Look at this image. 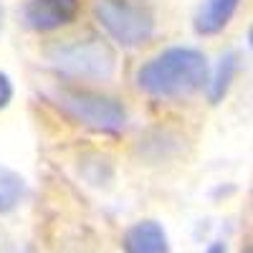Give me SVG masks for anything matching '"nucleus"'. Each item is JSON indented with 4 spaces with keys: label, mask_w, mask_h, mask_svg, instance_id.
Listing matches in <instances>:
<instances>
[{
    "label": "nucleus",
    "mask_w": 253,
    "mask_h": 253,
    "mask_svg": "<svg viewBox=\"0 0 253 253\" xmlns=\"http://www.w3.org/2000/svg\"><path fill=\"white\" fill-rule=\"evenodd\" d=\"M238 66H241L238 53L230 51V53H225V56L220 58L215 74L208 76V84H205V86H208V99L213 101V104L223 101V96L228 94L230 84H233V79H236V74H238Z\"/></svg>",
    "instance_id": "6e6552de"
},
{
    "label": "nucleus",
    "mask_w": 253,
    "mask_h": 253,
    "mask_svg": "<svg viewBox=\"0 0 253 253\" xmlns=\"http://www.w3.org/2000/svg\"><path fill=\"white\" fill-rule=\"evenodd\" d=\"M203 253H228V251H225V243H218V241H215V243H210Z\"/></svg>",
    "instance_id": "9b49d317"
},
{
    "label": "nucleus",
    "mask_w": 253,
    "mask_h": 253,
    "mask_svg": "<svg viewBox=\"0 0 253 253\" xmlns=\"http://www.w3.org/2000/svg\"><path fill=\"white\" fill-rule=\"evenodd\" d=\"M79 10L81 0H26L20 8V18L31 31L48 33L74 23Z\"/></svg>",
    "instance_id": "39448f33"
},
{
    "label": "nucleus",
    "mask_w": 253,
    "mask_h": 253,
    "mask_svg": "<svg viewBox=\"0 0 253 253\" xmlns=\"http://www.w3.org/2000/svg\"><path fill=\"white\" fill-rule=\"evenodd\" d=\"M48 61L76 79H109L117 69L114 48L99 36H84L56 43L48 48Z\"/></svg>",
    "instance_id": "f03ea898"
},
{
    "label": "nucleus",
    "mask_w": 253,
    "mask_h": 253,
    "mask_svg": "<svg viewBox=\"0 0 253 253\" xmlns=\"http://www.w3.org/2000/svg\"><path fill=\"white\" fill-rule=\"evenodd\" d=\"M122 248L124 253H170V241L157 220H139L126 228Z\"/></svg>",
    "instance_id": "423d86ee"
},
{
    "label": "nucleus",
    "mask_w": 253,
    "mask_h": 253,
    "mask_svg": "<svg viewBox=\"0 0 253 253\" xmlns=\"http://www.w3.org/2000/svg\"><path fill=\"white\" fill-rule=\"evenodd\" d=\"M53 99L63 114L91 132L117 134L126 124V109L114 96L89 89H61Z\"/></svg>",
    "instance_id": "7ed1b4c3"
},
{
    "label": "nucleus",
    "mask_w": 253,
    "mask_h": 253,
    "mask_svg": "<svg viewBox=\"0 0 253 253\" xmlns=\"http://www.w3.org/2000/svg\"><path fill=\"white\" fill-rule=\"evenodd\" d=\"M210 76L205 53L175 46L152 56L137 71V86L155 99H180L203 89Z\"/></svg>",
    "instance_id": "f257e3e1"
},
{
    "label": "nucleus",
    "mask_w": 253,
    "mask_h": 253,
    "mask_svg": "<svg viewBox=\"0 0 253 253\" xmlns=\"http://www.w3.org/2000/svg\"><path fill=\"white\" fill-rule=\"evenodd\" d=\"M26 198V180L15 170L0 165V213H10Z\"/></svg>",
    "instance_id": "1a4fd4ad"
},
{
    "label": "nucleus",
    "mask_w": 253,
    "mask_h": 253,
    "mask_svg": "<svg viewBox=\"0 0 253 253\" xmlns=\"http://www.w3.org/2000/svg\"><path fill=\"white\" fill-rule=\"evenodd\" d=\"M13 99V81L8 79V74L0 71V109H5Z\"/></svg>",
    "instance_id": "9d476101"
},
{
    "label": "nucleus",
    "mask_w": 253,
    "mask_h": 253,
    "mask_svg": "<svg viewBox=\"0 0 253 253\" xmlns=\"http://www.w3.org/2000/svg\"><path fill=\"white\" fill-rule=\"evenodd\" d=\"M3 15H5V13H3V5H0V26H3Z\"/></svg>",
    "instance_id": "f8f14e48"
},
{
    "label": "nucleus",
    "mask_w": 253,
    "mask_h": 253,
    "mask_svg": "<svg viewBox=\"0 0 253 253\" xmlns=\"http://www.w3.org/2000/svg\"><path fill=\"white\" fill-rule=\"evenodd\" d=\"M238 5H241V0H203L195 13V31L200 36L220 33L233 20Z\"/></svg>",
    "instance_id": "0eeeda50"
},
{
    "label": "nucleus",
    "mask_w": 253,
    "mask_h": 253,
    "mask_svg": "<svg viewBox=\"0 0 253 253\" xmlns=\"http://www.w3.org/2000/svg\"><path fill=\"white\" fill-rule=\"evenodd\" d=\"M94 15L107 36L122 48H137L155 33L152 10L132 0H94Z\"/></svg>",
    "instance_id": "20e7f679"
}]
</instances>
